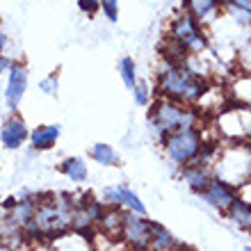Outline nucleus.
Instances as JSON below:
<instances>
[{
	"label": "nucleus",
	"instance_id": "f257e3e1",
	"mask_svg": "<svg viewBox=\"0 0 251 251\" xmlns=\"http://www.w3.org/2000/svg\"><path fill=\"white\" fill-rule=\"evenodd\" d=\"M75 201H78V197H73L69 192L39 197L32 222L27 224L23 235H27V238H55V235L71 231V212L75 208Z\"/></svg>",
	"mask_w": 251,
	"mask_h": 251
},
{
	"label": "nucleus",
	"instance_id": "f03ea898",
	"mask_svg": "<svg viewBox=\"0 0 251 251\" xmlns=\"http://www.w3.org/2000/svg\"><path fill=\"white\" fill-rule=\"evenodd\" d=\"M208 92L205 80L187 62L162 60L158 66V94L185 105H197Z\"/></svg>",
	"mask_w": 251,
	"mask_h": 251
},
{
	"label": "nucleus",
	"instance_id": "7ed1b4c3",
	"mask_svg": "<svg viewBox=\"0 0 251 251\" xmlns=\"http://www.w3.org/2000/svg\"><path fill=\"white\" fill-rule=\"evenodd\" d=\"M201 119H203V112L197 110L194 105H185V103H178V100L158 96V99L151 103L149 126H151L153 135L162 139L165 135L178 130V128L199 126Z\"/></svg>",
	"mask_w": 251,
	"mask_h": 251
},
{
	"label": "nucleus",
	"instance_id": "20e7f679",
	"mask_svg": "<svg viewBox=\"0 0 251 251\" xmlns=\"http://www.w3.org/2000/svg\"><path fill=\"white\" fill-rule=\"evenodd\" d=\"M205 139L199 126H187V128H178V130L169 132L162 137V146H165L167 155L176 162L178 167L190 165L192 160H197V155L203 149Z\"/></svg>",
	"mask_w": 251,
	"mask_h": 251
},
{
	"label": "nucleus",
	"instance_id": "39448f33",
	"mask_svg": "<svg viewBox=\"0 0 251 251\" xmlns=\"http://www.w3.org/2000/svg\"><path fill=\"white\" fill-rule=\"evenodd\" d=\"M169 39H174L176 44H180L190 55L203 53V48L208 46L205 34H203V30H201V23L187 12H180L178 16L172 21Z\"/></svg>",
	"mask_w": 251,
	"mask_h": 251
},
{
	"label": "nucleus",
	"instance_id": "423d86ee",
	"mask_svg": "<svg viewBox=\"0 0 251 251\" xmlns=\"http://www.w3.org/2000/svg\"><path fill=\"white\" fill-rule=\"evenodd\" d=\"M121 235L132 249L144 251L151 247V222L142 215L126 210L124 212V226H121Z\"/></svg>",
	"mask_w": 251,
	"mask_h": 251
},
{
	"label": "nucleus",
	"instance_id": "0eeeda50",
	"mask_svg": "<svg viewBox=\"0 0 251 251\" xmlns=\"http://www.w3.org/2000/svg\"><path fill=\"white\" fill-rule=\"evenodd\" d=\"M25 89H27V69L19 62H14L12 69L7 71V89H5V100L9 110L16 112L21 105V100L25 96Z\"/></svg>",
	"mask_w": 251,
	"mask_h": 251
},
{
	"label": "nucleus",
	"instance_id": "6e6552de",
	"mask_svg": "<svg viewBox=\"0 0 251 251\" xmlns=\"http://www.w3.org/2000/svg\"><path fill=\"white\" fill-rule=\"evenodd\" d=\"M201 199H203L205 203L215 205L217 210L226 212L228 208H231V203L238 199V190L233 185H228V183H224V180H219L212 176L210 183H208V187H205L203 192H201Z\"/></svg>",
	"mask_w": 251,
	"mask_h": 251
},
{
	"label": "nucleus",
	"instance_id": "1a4fd4ad",
	"mask_svg": "<svg viewBox=\"0 0 251 251\" xmlns=\"http://www.w3.org/2000/svg\"><path fill=\"white\" fill-rule=\"evenodd\" d=\"M30 137V130H27L25 121L21 119L19 114H12L9 119L2 121V128H0V144L14 151V149H21L25 144V139Z\"/></svg>",
	"mask_w": 251,
	"mask_h": 251
},
{
	"label": "nucleus",
	"instance_id": "9d476101",
	"mask_svg": "<svg viewBox=\"0 0 251 251\" xmlns=\"http://www.w3.org/2000/svg\"><path fill=\"white\" fill-rule=\"evenodd\" d=\"M180 178L185 180V185L190 187V190H194L197 194H201V192L208 187V183H210L212 169L208 165L190 162V165H183V169H180Z\"/></svg>",
	"mask_w": 251,
	"mask_h": 251
},
{
	"label": "nucleus",
	"instance_id": "9b49d317",
	"mask_svg": "<svg viewBox=\"0 0 251 251\" xmlns=\"http://www.w3.org/2000/svg\"><path fill=\"white\" fill-rule=\"evenodd\" d=\"M60 132L62 128L57 124H46V126H37L32 132H30V144L32 149L37 151H48V149H53L55 142L60 139Z\"/></svg>",
	"mask_w": 251,
	"mask_h": 251
},
{
	"label": "nucleus",
	"instance_id": "f8f14e48",
	"mask_svg": "<svg viewBox=\"0 0 251 251\" xmlns=\"http://www.w3.org/2000/svg\"><path fill=\"white\" fill-rule=\"evenodd\" d=\"M151 249L153 251H183L180 242L162 224L151 222Z\"/></svg>",
	"mask_w": 251,
	"mask_h": 251
},
{
	"label": "nucleus",
	"instance_id": "ddd939ff",
	"mask_svg": "<svg viewBox=\"0 0 251 251\" xmlns=\"http://www.w3.org/2000/svg\"><path fill=\"white\" fill-rule=\"evenodd\" d=\"M183 5H185V12L192 14L199 23H205L217 14L219 2L217 0H183Z\"/></svg>",
	"mask_w": 251,
	"mask_h": 251
},
{
	"label": "nucleus",
	"instance_id": "4468645a",
	"mask_svg": "<svg viewBox=\"0 0 251 251\" xmlns=\"http://www.w3.org/2000/svg\"><path fill=\"white\" fill-rule=\"evenodd\" d=\"M228 219H231L233 224H238L242 231H249L251 233V203L245 201V199H235L231 203V208L226 210Z\"/></svg>",
	"mask_w": 251,
	"mask_h": 251
},
{
	"label": "nucleus",
	"instance_id": "2eb2a0df",
	"mask_svg": "<svg viewBox=\"0 0 251 251\" xmlns=\"http://www.w3.org/2000/svg\"><path fill=\"white\" fill-rule=\"evenodd\" d=\"M60 172L64 174L69 180H73V183H85L87 176H89L87 162L82 158H66L60 165Z\"/></svg>",
	"mask_w": 251,
	"mask_h": 251
},
{
	"label": "nucleus",
	"instance_id": "dca6fc26",
	"mask_svg": "<svg viewBox=\"0 0 251 251\" xmlns=\"http://www.w3.org/2000/svg\"><path fill=\"white\" fill-rule=\"evenodd\" d=\"M89 155H92L94 162H99V165H103V167L119 165V155H117V151H114L110 144H103V142L94 144L92 149H89Z\"/></svg>",
	"mask_w": 251,
	"mask_h": 251
},
{
	"label": "nucleus",
	"instance_id": "f3484780",
	"mask_svg": "<svg viewBox=\"0 0 251 251\" xmlns=\"http://www.w3.org/2000/svg\"><path fill=\"white\" fill-rule=\"evenodd\" d=\"M119 197H121V208H126V210L135 212V215H142V217H146V205L142 203V199L135 194V192L130 190V187H119Z\"/></svg>",
	"mask_w": 251,
	"mask_h": 251
},
{
	"label": "nucleus",
	"instance_id": "a211bd4d",
	"mask_svg": "<svg viewBox=\"0 0 251 251\" xmlns=\"http://www.w3.org/2000/svg\"><path fill=\"white\" fill-rule=\"evenodd\" d=\"M119 73H121V80H124L126 89H132L137 85V71H135V60L132 57H124L119 62Z\"/></svg>",
	"mask_w": 251,
	"mask_h": 251
},
{
	"label": "nucleus",
	"instance_id": "6ab92c4d",
	"mask_svg": "<svg viewBox=\"0 0 251 251\" xmlns=\"http://www.w3.org/2000/svg\"><path fill=\"white\" fill-rule=\"evenodd\" d=\"M235 14L240 23H251V0H231V5H226Z\"/></svg>",
	"mask_w": 251,
	"mask_h": 251
},
{
	"label": "nucleus",
	"instance_id": "aec40b11",
	"mask_svg": "<svg viewBox=\"0 0 251 251\" xmlns=\"http://www.w3.org/2000/svg\"><path fill=\"white\" fill-rule=\"evenodd\" d=\"M132 94H135V103L137 105H151V89L146 82H137V85L132 87Z\"/></svg>",
	"mask_w": 251,
	"mask_h": 251
},
{
	"label": "nucleus",
	"instance_id": "412c9836",
	"mask_svg": "<svg viewBox=\"0 0 251 251\" xmlns=\"http://www.w3.org/2000/svg\"><path fill=\"white\" fill-rule=\"evenodd\" d=\"M100 9L105 12L107 21H117L119 19V0H100Z\"/></svg>",
	"mask_w": 251,
	"mask_h": 251
},
{
	"label": "nucleus",
	"instance_id": "4be33fe9",
	"mask_svg": "<svg viewBox=\"0 0 251 251\" xmlns=\"http://www.w3.org/2000/svg\"><path fill=\"white\" fill-rule=\"evenodd\" d=\"M57 85H60V82H57V75H48L46 80H41V92L44 94H55L57 92Z\"/></svg>",
	"mask_w": 251,
	"mask_h": 251
},
{
	"label": "nucleus",
	"instance_id": "5701e85b",
	"mask_svg": "<svg viewBox=\"0 0 251 251\" xmlns=\"http://www.w3.org/2000/svg\"><path fill=\"white\" fill-rule=\"evenodd\" d=\"M78 7L85 14H96V9L100 7V0H78Z\"/></svg>",
	"mask_w": 251,
	"mask_h": 251
},
{
	"label": "nucleus",
	"instance_id": "b1692460",
	"mask_svg": "<svg viewBox=\"0 0 251 251\" xmlns=\"http://www.w3.org/2000/svg\"><path fill=\"white\" fill-rule=\"evenodd\" d=\"M12 64H14V62L9 60V57H5V53L0 55V73H7L9 69H12Z\"/></svg>",
	"mask_w": 251,
	"mask_h": 251
},
{
	"label": "nucleus",
	"instance_id": "393cba45",
	"mask_svg": "<svg viewBox=\"0 0 251 251\" xmlns=\"http://www.w3.org/2000/svg\"><path fill=\"white\" fill-rule=\"evenodd\" d=\"M5 46H7V37H5V32L0 30V55L5 53Z\"/></svg>",
	"mask_w": 251,
	"mask_h": 251
},
{
	"label": "nucleus",
	"instance_id": "a878e982",
	"mask_svg": "<svg viewBox=\"0 0 251 251\" xmlns=\"http://www.w3.org/2000/svg\"><path fill=\"white\" fill-rule=\"evenodd\" d=\"M0 251H12V247L7 245V242H5L2 238H0Z\"/></svg>",
	"mask_w": 251,
	"mask_h": 251
},
{
	"label": "nucleus",
	"instance_id": "bb28decb",
	"mask_svg": "<svg viewBox=\"0 0 251 251\" xmlns=\"http://www.w3.org/2000/svg\"><path fill=\"white\" fill-rule=\"evenodd\" d=\"M217 2H219V5H224V7H226V5H231V0H217Z\"/></svg>",
	"mask_w": 251,
	"mask_h": 251
},
{
	"label": "nucleus",
	"instance_id": "cd10ccee",
	"mask_svg": "<svg viewBox=\"0 0 251 251\" xmlns=\"http://www.w3.org/2000/svg\"><path fill=\"white\" fill-rule=\"evenodd\" d=\"M245 251H251V247H247V249H245Z\"/></svg>",
	"mask_w": 251,
	"mask_h": 251
}]
</instances>
